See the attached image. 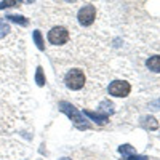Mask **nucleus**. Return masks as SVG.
Wrapping results in <instances>:
<instances>
[{"mask_svg":"<svg viewBox=\"0 0 160 160\" xmlns=\"http://www.w3.org/2000/svg\"><path fill=\"white\" fill-rule=\"evenodd\" d=\"M59 108H61V111L68 115L72 122H74V125L77 127V128H80V130H87V128H90V123H88V120H85L83 118V115L80 114L72 104H69V102H66V101H61L59 102Z\"/></svg>","mask_w":160,"mask_h":160,"instance_id":"obj_1","label":"nucleus"},{"mask_svg":"<svg viewBox=\"0 0 160 160\" xmlns=\"http://www.w3.org/2000/svg\"><path fill=\"white\" fill-rule=\"evenodd\" d=\"M64 82L68 85V88H71V90H80L85 85V74L80 69H72L66 74Z\"/></svg>","mask_w":160,"mask_h":160,"instance_id":"obj_2","label":"nucleus"},{"mask_svg":"<svg viewBox=\"0 0 160 160\" xmlns=\"http://www.w3.org/2000/svg\"><path fill=\"white\" fill-rule=\"evenodd\" d=\"M130 91H131V85L125 80H115L109 85V95L115 98H125L130 95Z\"/></svg>","mask_w":160,"mask_h":160,"instance_id":"obj_3","label":"nucleus"},{"mask_svg":"<svg viewBox=\"0 0 160 160\" xmlns=\"http://www.w3.org/2000/svg\"><path fill=\"white\" fill-rule=\"evenodd\" d=\"M69 40V32L68 29L64 28H53L50 32H48V42L51 45H64L66 42Z\"/></svg>","mask_w":160,"mask_h":160,"instance_id":"obj_4","label":"nucleus"},{"mask_svg":"<svg viewBox=\"0 0 160 160\" xmlns=\"http://www.w3.org/2000/svg\"><path fill=\"white\" fill-rule=\"evenodd\" d=\"M96 18V8L93 5H85L78 11V21L82 26H91Z\"/></svg>","mask_w":160,"mask_h":160,"instance_id":"obj_5","label":"nucleus"},{"mask_svg":"<svg viewBox=\"0 0 160 160\" xmlns=\"http://www.w3.org/2000/svg\"><path fill=\"white\" fill-rule=\"evenodd\" d=\"M85 115H88L91 120H95V122H98L99 125H104V123H108V115L106 114H101V112H93V111H83Z\"/></svg>","mask_w":160,"mask_h":160,"instance_id":"obj_6","label":"nucleus"},{"mask_svg":"<svg viewBox=\"0 0 160 160\" xmlns=\"http://www.w3.org/2000/svg\"><path fill=\"white\" fill-rule=\"evenodd\" d=\"M148 68L152 71V72H160V56H152L148 59Z\"/></svg>","mask_w":160,"mask_h":160,"instance_id":"obj_7","label":"nucleus"},{"mask_svg":"<svg viewBox=\"0 0 160 160\" xmlns=\"http://www.w3.org/2000/svg\"><path fill=\"white\" fill-rule=\"evenodd\" d=\"M13 31H11V28L5 22V21H2L0 19V40H3V38H7L10 34H11Z\"/></svg>","mask_w":160,"mask_h":160,"instance_id":"obj_8","label":"nucleus"},{"mask_svg":"<svg viewBox=\"0 0 160 160\" xmlns=\"http://www.w3.org/2000/svg\"><path fill=\"white\" fill-rule=\"evenodd\" d=\"M22 3V0H2L0 2V10L11 8V7H19Z\"/></svg>","mask_w":160,"mask_h":160,"instance_id":"obj_9","label":"nucleus"},{"mask_svg":"<svg viewBox=\"0 0 160 160\" xmlns=\"http://www.w3.org/2000/svg\"><path fill=\"white\" fill-rule=\"evenodd\" d=\"M5 19H10V21L16 22V24H21V26H28V24H29L28 19H26L24 16H19V15H8Z\"/></svg>","mask_w":160,"mask_h":160,"instance_id":"obj_10","label":"nucleus"},{"mask_svg":"<svg viewBox=\"0 0 160 160\" xmlns=\"http://www.w3.org/2000/svg\"><path fill=\"white\" fill-rule=\"evenodd\" d=\"M118 151H120V154H125L127 157H128V155H135V154H136L135 148H131L130 144H123V146H120Z\"/></svg>","mask_w":160,"mask_h":160,"instance_id":"obj_11","label":"nucleus"},{"mask_svg":"<svg viewBox=\"0 0 160 160\" xmlns=\"http://www.w3.org/2000/svg\"><path fill=\"white\" fill-rule=\"evenodd\" d=\"M34 40H35V45H37L38 50H45L43 38H42V34H40V31H34Z\"/></svg>","mask_w":160,"mask_h":160,"instance_id":"obj_12","label":"nucleus"},{"mask_svg":"<svg viewBox=\"0 0 160 160\" xmlns=\"http://www.w3.org/2000/svg\"><path fill=\"white\" fill-rule=\"evenodd\" d=\"M35 82L38 87H43L45 85V77H43V69L42 68H37V72H35Z\"/></svg>","mask_w":160,"mask_h":160,"instance_id":"obj_13","label":"nucleus"},{"mask_svg":"<svg viewBox=\"0 0 160 160\" xmlns=\"http://www.w3.org/2000/svg\"><path fill=\"white\" fill-rule=\"evenodd\" d=\"M146 127H148L149 130H157L158 123H157V120L154 117H148V118H146Z\"/></svg>","mask_w":160,"mask_h":160,"instance_id":"obj_14","label":"nucleus"},{"mask_svg":"<svg viewBox=\"0 0 160 160\" xmlns=\"http://www.w3.org/2000/svg\"><path fill=\"white\" fill-rule=\"evenodd\" d=\"M122 160H148V158H146V157H142V155H128V157H123Z\"/></svg>","mask_w":160,"mask_h":160,"instance_id":"obj_15","label":"nucleus"},{"mask_svg":"<svg viewBox=\"0 0 160 160\" xmlns=\"http://www.w3.org/2000/svg\"><path fill=\"white\" fill-rule=\"evenodd\" d=\"M66 2H75V0H66Z\"/></svg>","mask_w":160,"mask_h":160,"instance_id":"obj_16","label":"nucleus"},{"mask_svg":"<svg viewBox=\"0 0 160 160\" xmlns=\"http://www.w3.org/2000/svg\"><path fill=\"white\" fill-rule=\"evenodd\" d=\"M61 160H71V158H61Z\"/></svg>","mask_w":160,"mask_h":160,"instance_id":"obj_17","label":"nucleus"}]
</instances>
